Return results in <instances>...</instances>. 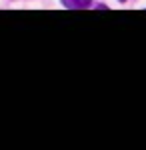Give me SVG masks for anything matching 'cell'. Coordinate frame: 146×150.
Returning <instances> with one entry per match:
<instances>
[{
    "mask_svg": "<svg viewBox=\"0 0 146 150\" xmlns=\"http://www.w3.org/2000/svg\"><path fill=\"white\" fill-rule=\"evenodd\" d=\"M118 2H126V0H118Z\"/></svg>",
    "mask_w": 146,
    "mask_h": 150,
    "instance_id": "7a4b0ae2",
    "label": "cell"
},
{
    "mask_svg": "<svg viewBox=\"0 0 146 150\" xmlns=\"http://www.w3.org/2000/svg\"><path fill=\"white\" fill-rule=\"evenodd\" d=\"M62 4L70 10H82L90 6V0H62Z\"/></svg>",
    "mask_w": 146,
    "mask_h": 150,
    "instance_id": "6da1fadb",
    "label": "cell"
}]
</instances>
